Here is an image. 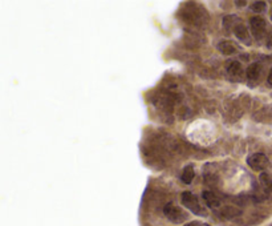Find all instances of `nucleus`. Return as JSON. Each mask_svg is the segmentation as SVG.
<instances>
[{"mask_svg": "<svg viewBox=\"0 0 272 226\" xmlns=\"http://www.w3.org/2000/svg\"><path fill=\"white\" fill-rule=\"evenodd\" d=\"M194 176H195V172H194V166L193 165H187L183 168V172H182V181L185 182V184H191V181L194 180Z\"/></svg>", "mask_w": 272, "mask_h": 226, "instance_id": "nucleus-11", "label": "nucleus"}, {"mask_svg": "<svg viewBox=\"0 0 272 226\" xmlns=\"http://www.w3.org/2000/svg\"><path fill=\"white\" fill-rule=\"evenodd\" d=\"M259 180H260V184H262V186L266 190H268V192H271L272 190V176L268 175V173H264L263 172L262 175H260V177H259Z\"/></svg>", "mask_w": 272, "mask_h": 226, "instance_id": "nucleus-12", "label": "nucleus"}, {"mask_svg": "<svg viewBox=\"0 0 272 226\" xmlns=\"http://www.w3.org/2000/svg\"><path fill=\"white\" fill-rule=\"evenodd\" d=\"M250 26H251L252 33H254L255 39L260 40V39L264 37L266 31H267V23H266V20H264L263 17H260V16H254V17H251Z\"/></svg>", "mask_w": 272, "mask_h": 226, "instance_id": "nucleus-4", "label": "nucleus"}, {"mask_svg": "<svg viewBox=\"0 0 272 226\" xmlns=\"http://www.w3.org/2000/svg\"><path fill=\"white\" fill-rule=\"evenodd\" d=\"M267 81H268V84H270V85L272 87V69H271V72H270V75H268Z\"/></svg>", "mask_w": 272, "mask_h": 226, "instance_id": "nucleus-16", "label": "nucleus"}, {"mask_svg": "<svg viewBox=\"0 0 272 226\" xmlns=\"http://www.w3.org/2000/svg\"><path fill=\"white\" fill-rule=\"evenodd\" d=\"M266 1H254L251 5V10L255 11V12H263V11L266 10Z\"/></svg>", "mask_w": 272, "mask_h": 226, "instance_id": "nucleus-13", "label": "nucleus"}, {"mask_svg": "<svg viewBox=\"0 0 272 226\" xmlns=\"http://www.w3.org/2000/svg\"><path fill=\"white\" fill-rule=\"evenodd\" d=\"M202 197H203V200H205V202L207 204V206L211 208V209H216V208L221 206V201H219V198H218L212 192H210V190L203 192Z\"/></svg>", "mask_w": 272, "mask_h": 226, "instance_id": "nucleus-9", "label": "nucleus"}, {"mask_svg": "<svg viewBox=\"0 0 272 226\" xmlns=\"http://www.w3.org/2000/svg\"><path fill=\"white\" fill-rule=\"evenodd\" d=\"M270 16H271V20H272V10H271V14H270Z\"/></svg>", "mask_w": 272, "mask_h": 226, "instance_id": "nucleus-18", "label": "nucleus"}, {"mask_svg": "<svg viewBox=\"0 0 272 226\" xmlns=\"http://www.w3.org/2000/svg\"><path fill=\"white\" fill-rule=\"evenodd\" d=\"M227 73L234 79V80H241L243 77V68L239 62H231L227 65Z\"/></svg>", "mask_w": 272, "mask_h": 226, "instance_id": "nucleus-7", "label": "nucleus"}, {"mask_svg": "<svg viewBox=\"0 0 272 226\" xmlns=\"http://www.w3.org/2000/svg\"><path fill=\"white\" fill-rule=\"evenodd\" d=\"M164 213L166 218L173 224H183L189 218V214L174 204H166L164 208Z\"/></svg>", "mask_w": 272, "mask_h": 226, "instance_id": "nucleus-1", "label": "nucleus"}, {"mask_svg": "<svg viewBox=\"0 0 272 226\" xmlns=\"http://www.w3.org/2000/svg\"><path fill=\"white\" fill-rule=\"evenodd\" d=\"M239 49V47L236 46L234 41H230V40H225V41H221L219 44H218V51L223 53V55H234L236 53Z\"/></svg>", "mask_w": 272, "mask_h": 226, "instance_id": "nucleus-6", "label": "nucleus"}, {"mask_svg": "<svg viewBox=\"0 0 272 226\" xmlns=\"http://www.w3.org/2000/svg\"><path fill=\"white\" fill-rule=\"evenodd\" d=\"M247 164L252 170L263 172L270 166V160L264 153H254L247 159Z\"/></svg>", "mask_w": 272, "mask_h": 226, "instance_id": "nucleus-3", "label": "nucleus"}, {"mask_svg": "<svg viewBox=\"0 0 272 226\" xmlns=\"http://www.w3.org/2000/svg\"><path fill=\"white\" fill-rule=\"evenodd\" d=\"M267 47L268 48H272V30L268 32V36H267Z\"/></svg>", "mask_w": 272, "mask_h": 226, "instance_id": "nucleus-15", "label": "nucleus"}, {"mask_svg": "<svg viewBox=\"0 0 272 226\" xmlns=\"http://www.w3.org/2000/svg\"><path fill=\"white\" fill-rule=\"evenodd\" d=\"M181 200H182V204L196 216H206V211L202 209V206L199 205V200L195 194H193L191 192H183L182 195H181Z\"/></svg>", "mask_w": 272, "mask_h": 226, "instance_id": "nucleus-2", "label": "nucleus"}, {"mask_svg": "<svg viewBox=\"0 0 272 226\" xmlns=\"http://www.w3.org/2000/svg\"><path fill=\"white\" fill-rule=\"evenodd\" d=\"M260 73H262V67H260V64L254 63V64H251L250 67L247 68L246 76L250 81H257L259 77H260Z\"/></svg>", "mask_w": 272, "mask_h": 226, "instance_id": "nucleus-8", "label": "nucleus"}, {"mask_svg": "<svg viewBox=\"0 0 272 226\" xmlns=\"http://www.w3.org/2000/svg\"><path fill=\"white\" fill-rule=\"evenodd\" d=\"M234 33H235V36L239 39L241 41H244L247 46H250L251 44V40H250V33H248V30L246 28V26L243 24V23H238L234 26Z\"/></svg>", "mask_w": 272, "mask_h": 226, "instance_id": "nucleus-5", "label": "nucleus"}, {"mask_svg": "<svg viewBox=\"0 0 272 226\" xmlns=\"http://www.w3.org/2000/svg\"><path fill=\"white\" fill-rule=\"evenodd\" d=\"M219 214L223 218H235V217L242 216V210L238 208H234V206H223L219 210Z\"/></svg>", "mask_w": 272, "mask_h": 226, "instance_id": "nucleus-10", "label": "nucleus"}, {"mask_svg": "<svg viewBox=\"0 0 272 226\" xmlns=\"http://www.w3.org/2000/svg\"><path fill=\"white\" fill-rule=\"evenodd\" d=\"M235 4L236 5H246L247 3L246 1H235Z\"/></svg>", "mask_w": 272, "mask_h": 226, "instance_id": "nucleus-17", "label": "nucleus"}, {"mask_svg": "<svg viewBox=\"0 0 272 226\" xmlns=\"http://www.w3.org/2000/svg\"><path fill=\"white\" fill-rule=\"evenodd\" d=\"M185 226H210V225L202 221H191V222H187Z\"/></svg>", "mask_w": 272, "mask_h": 226, "instance_id": "nucleus-14", "label": "nucleus"}]
</instances>
